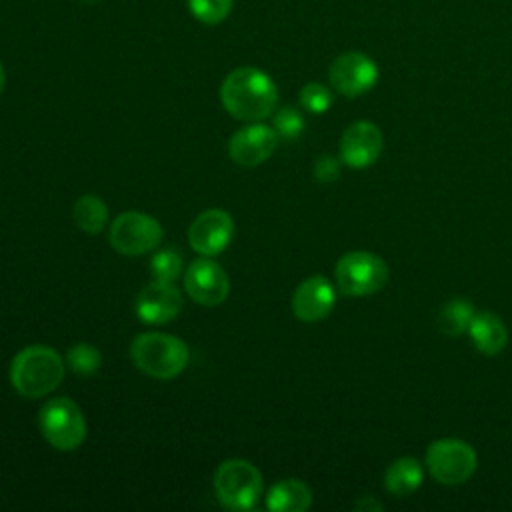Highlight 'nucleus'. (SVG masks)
I'll use <instances>...</instances> for the list:
<instances>
[{
    "label": "nucleus",
    "mask_w": 512,
    "mask_h": 512,
    "mask_svg": "<svg viewBox=\"0 0 512 512\" xmlns=\"http://www.w3.org/2000/svg\"><path fill=\"white\" fill-rule=\"evenodd\" d=\"M220 98L230 116L244 122H260L276 110L278 90L266 72L240 66L224 78Z\"/></svg>",
    "instance_id": "obj_1"
},
{
    "label": "nucleus",
    "mask_w": 512,
    "mask_h": 512,
    "mask_svg": "<svg viewBox=\"0 0 512 512\" xmlns=\"http://www.w3.org/2000/svg\"><path fill=\"white\" fill-rule=\"evenodd\" d=\"M64 378V362L50 346L22 348L10 364V382L26 398H40L58 388Z\"/></svg>",
    "instance_id": "obj_2"
},
{
    "label": "nucleus",
    "mask_w": 512,
    "mask_h": 512,
    "mask_svg": "<svg viewBox=\"0 0 512 512\" xmlns=\"http://www.w3.org/2000/svg\"><path fill=\"white\" fill-rule=\"evenodd\" d=\"M130 356L136 368H140L144 374L158 380H168L186 368L190 352L188 346L172 334L144 332L132 340Z\"/></svg>",
    "instance_id": "obj_3"
},
{
    "label": "nucleus",
    "mask_w": 512,
    "mask_h": 512,
    "mask_svg": "<svg viewBox=\"0 0 512 512\" xmlns=\"http://www.w3.org/2000/svg\"><path fill=\"white\" fill-rule=\"evenodd\" d=\"M214 490L228 510H250L262 496V474L248 460H224L214 474Z\"/></svg>",
    "instance_id": "obj_4"
},
{
    "label": "nucleus",
    "mask_w": 512,
    "mask_h": 512,
    "mask_svg": "<svg viewBox=\"0 0 512 512\" xmlns=\"http://www.w3.org/2000/svg\"><path fill=\"white\" fill-rule=\"evenodd\" d=\"M336 284L346 296H368L388 282V264L374 252L352 250L336 262Z\"/></svg>",
    "instance_id": "obj_5"
},
{
    "label": "nucleus",
    "mask_w": 512,
    "mask_h": 512,
    "mask_svg": "<svg viewBox=\"0 0 512 512\" xmlns=\"http://www.w3.org/2000/svg\"><path fill=\"white\" fill-rule=\"evenodd\" d=\"M42 436L58 450H76L86 438V420L82 410L70 398L48 400L38 412Z\"/></svg>",
    "instance_id": "obj_6"
},
{
    "label": "nucleus",
    "mask_w": 512,
    "mask_h": 512,
    "mask_svg": "<svg viewBox=\"0 0 512 512\" xmlns=\"http://www.w3.org/2000/svg\"><path fill=\"white\" fill-rule=\"evenodd\" d=\"M426 466L432 478L446 486H456L476 472V450L460 438L434 440L426 450Z\"/></svg>",
    "instance_id": "obj_7"
},
{
    "label": "nucleus",
    "mask_w": 512,
    "mask_h": 512,
    "mask_svg": "<svg viewBox=\"0 0 512 512\" xmlns=\"http://www.w3.org/2000/svg\"><path fill=\"white\" fill-rule=\"evenodd\" d=\"M162 240V226L142 212H124L110 226V244L124 256L152 252Z\"/></svg>",
    "instance_id": "obj_8"
},
{
    "label": "nucleus",
    "mask_w": 512,
    "mask_h": 512,
    "mask_svg": "<svg viewBox=\"0 0 512 512\" xmlns=\"http://www.w3.org/2000/svg\"><path fill=\"white\" fill-rule=\"evenodd\" d=\"M328 80L338 94L356 98L376 86L378 66L368 54L350 50L332 60L328 68Z\"/></svg>",
    "instance_id": "obj_9"
},
{
    "label": "nucleus",
    "mask_w": 512,
    "mask_h": 512,
    "mask_svg": "<svg viewBox=\"0 0 512 512\" xmlns=\"http://www.w3.org/2000/svg\"><path fill=\"white\" fill-rule=\"evenodd\" d=\"M184 288L188 296L202 306H218L230 292V280L224 268L204 256L196 258L184 272Z\"/></svg>",
    "instance_id": "obj_10"
},
{
    "label": "nucleus",
    "mask_w": 512,
    "mask_h": 512,
    "mask_svg": "<svg viewBox=\"0 0 512 512\" xmlns=\"http://www.w3.org/2000/svg\"><path fill=\"white\" fill-rule=\"evenodd\" d=\"M384 148L380 128L370 120L352 122L340 138V160L350 168L372 166Z\"/></svg>",
    "instance_id": "obj_11"
},
{
    "label": "nucleus",
    "mask_w": 512,
    "mask_h": 512,
    "mask_svg": "<svg viewBox=\"0 0 512 512\" xmlns=\"http://www.w3.org/2000/svg\"><path fill=\"white\" fill-rule=\"evenodd\" d=\"M278 146V134L274 128L252 122L236 130L228 140V154L240 166H258L266 162Z\"/></svg>",
    "instance_id": "obj_12"
},
{
    "label": "nucleus",
    "mask_w": 512,
    "mask_h": 512,
    "mask_svg": "<svg viewBox=\"0 0 512 512\" xmlns=\"http://www.w3.org/2000/svg\"><path fill=\"white\" fill-rule=\"evenodd\" d=\"M234 236V220L228 212L212 208L194 218L188 230L190 246L202 256L220 254Z\"/></svg>",
    "instance_id": "obj_13"
},
{
    "label": "nucleus",
    "mask_w": 512,
    "mask_h": 512,
    "mask_svg": "<svg viewBox=\"0 0 512 512\" xmlns=\"http://www.w3.org/2000/svg\"><path fill=\"white\" fill-rule=\"evenodd\" d=\"M182 310V294L174 282L154 280L136 296V314L144 324L172 322Z\"/></svg>",
    "instance_id": "obj_14"
},
{
    "label": "nucleus",
    "mask_w": 512,
    "mask_h": 512,
    "mask_svg": "<svg viewBox=\"0 0 512 512\" xmlns=\"http://www.w3.org/2000/svg\"><path fill=\"white\" fill-rule=\"evenodd\" d=\"M336 304V290L324 276H310L292 294V312L302 322L324 320Z\"/></svg>",
    "instance_id": "obj_15"
},
{
    "label": "nucleus",
    "mask_w": 512,
    "mask_h": 512,
    "mask_svg": "<svg viewBox=\"0 0 512 512\" xmlns=\"http://www.w3.org/2000/svg\"><path fill=\"white\" fill-rule=\"evenodd\" d=\"M468 334L476 350L484 356H496L508 344V328L494 312H476L468 326Z\"/></svg>",
    "instance_id": "obj_16"
},
{
    "label": "nucleus",
    "mask_w": 512,
    "mask_h": 512,
    "mask_svg": "<svg viewBox=\"0 0 512 512\" xmlns=\"http://www.w3.org/2000/svg\"><path fill=\"white\" fill-rule=\"evenodd\" d=\"M312 504V490L306 482L286 478L276 482L266 494V508L272 512H304Z\"/></svg>",
    "instance_id": "obj_17"
},
{
    "label": "nucleus",
    "mask_w": 512,
    "mask_h": 512,
    "mask_svg": "<svg viewBox=\"0 0 512 512\" xmlns=\"http://www.w3.org/2000/svg\"><path fill=\"white\" fill-rule=\"evenodd\" d=\"M424 470L412 456H400L388 464L384 472V488L394 496H410L422 486Z\"/></svg>",
    "instance_id": "obj_18"
},
{
    "label": "nucleus",
    "mask_w": 512,
    "mask_h": 512,
    "mask_svg": "<svg viewBox=\"0 0 512 512\" xmlns=\"http://www.w3.org/2000/svg\"><path fill=\"white\" fill-rule=\"evenodd\" d=\"M72 218L80 230L88 234H98L108 222V208L98 196L84 194L76 200L72 208Z\"/></svg>",
    "instance_id": "obj_19"
},
{
    "label": "nucleus",
    "mask_w": 512,
    "mask_h": 512,
    "mask_svg": "<svg viewBox=\"0 0 512 512\" xmlns=\"http://www.w3.org/2000/svg\"><path fill=\"white\" fill-rule=\"evenodd\" d=\"M474 306L466 298H452L446 302L438 312V328L446 336H460L462 332H468V326L474 318Z\"/></svg>",
    "instance_id": "obj_20"
},
{
    "label": "nucleus",
    "mask_w": 512,
    "mask_h": 512,
    "mask_svg": "<svg viewBox=\"0 0 512 512\" xmlns=\"http://www.w3.org/2000/svg\"><path fill=\"white\" fill-rule=\"evenodd\" d=\"M66 364L72 372H76L80 376H92L98 372V368L102 364V354L96 346L80 342V344H74L66 352Z\"/></svg>",
    "instance_id": "obj_21"
},
{
    "label": "nucleus",
    "mask_w": 512,
    "mask_h": 512,
    "mask_svg": "<svg viewBox=\"0 0 512 512\" xmlns=\"http://www.w3.org/2000/svg\"><path fill=\"white\" fill-rule=\"evenodd\" d=\"M186 2L192 16L206 26L224 22L230 16L234 6V0H186Z\"/></svg>",
    "instance_id": "obj_22"
},
{
    "label": "nucleus",
    "mask_w": 512,
    "mask_h": 512,
    "mask_svg": "<svg viewBox=\"0 0 512 512\" xmlns=\"http://www.w3.org/2000/svg\"><path fill=\"white\" fill-rule=\"evenodd\" d=\"M150 272L154 274V280L162 282H174L182 272V258L176 250L166 248L156 252L150 258Z\"/></svg>",
    "instance_id": "obj_23"
},
{
    "label": "nucleus",
    "mask_w": 512,
    "mask_h": 512,
    "mask_svg": "<svg viewBox=\"0 0 512 512\" xmlns=\"http://www.w3.org/2000/svg\"><path fill=\"white\" fill-rule=\"evenodd\" d=\"M300 104L312 114H324L332 106V92L320 82H308L300 90Z\"/></svg>",
    "instance_id": "obj_24"
},
{
    "label": "nucleus",
    "mask_w": 512,
    "mask_h": 512,
    "mask_svg": "<svg viewBox=\"0 0 512 512\" xmlns=\"http://www.w3.org/2000/svg\"><path fill=\"white\" fill-rule=\"evenodd\" d=\"M272 124H274L272 128L276 130L278 136H282V138H296L304 130V116L296 108H292V106H282L280 110L274 112Z\"/></svg>",
    "instance_id": "obj_25"
},
{
    "label": "nucleus",
    "mask_w": 512,
    "mask_h": 512,
    "mask_svg": "<svg viewBox=\"0 0 512 512\" xmlns=\"http://www.w3.org/2000/svg\"><path fill=\"white\" fill-rule=\"evenodd\" d=\"M340 166H342V160H340V158L330 156V154H324V156H320V158L314 162V176H316V180H320V182H334V180H338V176H340Z\"/></svg>",
    "instance_id": "obj_26"
},
{
    "label": "nucleus",
    "mask_w": 512,
    "mask_h": 512,
    "mask_svg": "<svg viewBox=\"0 0 512 512\" xmlns=\"http://www.w3.org/2000/svg\"><path fill=\"white\" fill-rule=\"evenodd\" d=\"M364 508H374V510H380V504L378 502H374L372 498H362V500H358L356 502V510H364Z\"/></svg>",
    "instance_id": "obj_27"
},
{
    "label": "nucleus",
    "mask_w": 512,
    "mask_h": 512,
    "mask_svg": "<svg viewBox=\"0 0 512 512\" xmlns=\"http://www.w3.org/2000/svg\"><path fill=\"white\" fill-rule=\"evenodd\" d=\"M4 84H6V72H4V66L0 64V94L4 90Z\"/></svg>",
    "instance_id": "obj_28"
},
{
    "label": "nucleus",
    "mask_w": 512,
    "mask_h": 512,
    "mask_svg": "<svg viewBox=\"0 0 512 512\" xmlns=\"http://www.w3.org/2000/svg\"><path fill=\"white\" fill-rule=\"evenodd\" d=\"M88 2H92V0H88Z\"/></svg>",
    "instance_id": "obj_29"
}]
</instances>
